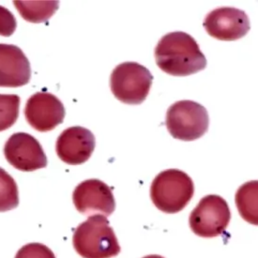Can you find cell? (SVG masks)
<instances>
[{"mask_svg":"<svg viewBox=\"0 0 258 258\" xmlns=\"http://www.w3.org/2000/svg\"><path fill=\"white\" fill-rule=\"evenodd\" d=\"M158 67L173 76H188L203 71L207 58L195 38L181 31L164 35L155 48Z\"/></svg>","mask_w":258,"mask_h":258,"instance_id":"cell-1","label":"cell"},{"mask_svg":"<svg viewBox=\"0 0 258 258\" xmlns=\"http://www.w3.org/2000/svg\"><path fill=\"white\" fill-rule=\"evenodd\" d=\"M73 243L76 252L83 258H112L120 252L116 234L103 215L89 216L79 224Z\"/></svg>","mask_w":258,"mask_h":258,"instance_id":"cell-2","label":"cell"},{"mask_svg":"<svg viewBox=\"0 0 258 258\" xmlns=\"http://www.w3.org/2000/svg\"><path fill=\"white\" fill-rule=\"evenodd\" d=\"M195 194L194 181L188 174L177 169L161 172L150 186V198L158 210L177 213L190 203Z\"/></svg>","mask_w":258,"mask_h":258,"instance_id":"cell-3","label":"cell"},{"mask_svg":"<svg viewBox=\"0 0 258 258\" xmlns=\"http://www.w3.org/2000/svg\"><path fill=\"white\" fill-rule=\"evenodd\" d=\"M165 124L174 138L182 141H195L208 132L210 116L203 105L185 100L170 106L166 113Z\"/></svg>","mask_w":258,"mask_h":258,"instance_id":"cell-4","label":"cell"},{"mask_svg":"<svg viewBox=\"0 0 258 258\" xmlns=\"http://www.w3.org/2000/svg\"><path fill=\"white\" fill-rule=\"evenodd\" d=\"M153 76L136 62H124L111 74L110 87L118 101L127 104H140L150 93Z\"/></svg>","mask_w":258,"mask_h":258,"instance_id":"cell-5","label":"cell"},{"mask_svg":"<svg viewBox=\"0 0 258 258\" xmlns=\"http://www.w3.org/2000/svg\"><path fill=\"white\" fill-rule=\"evenodd\" d=\"M231 212L223 197L211 195L203 197L189 217L190 229L202 238H215L227 228Z\"/></svg>","mask_w":258,"mask_h":258,"instance_id":"cell-6","label":"cell"},{"mask_svg":"<svg viewBox=\"0 0 258 258\" xmlns=\"http://www.w3.org/2000/svg\"><path fill=\"white\" fill-rule=\"evenodd\" d=\"M8 163L23 172H32L47 166V157L40 142L27 133H17L4 147Z\"/></svg>","mask_w":258,"mask_h":258,"instance_id":"cell-7","label":"cell"},{"mask_svg":"<svg viewBox=\"0 0 258 258\" xmlns=\"http://www.w3.org/2000/svg\"><path fill=\"white\" fill-rule=\"evenodd\" d=\"M76 210L84 215L110 216L116 210V201L108 185L100 179H88L79 184L73 194Z\"/></svg>","mask_w":258,"mask_h":258,"instance_id":"cell-8","label":"cell"},{"mask_svg":"<svg viewBox=\"0 0 258 258\" xmlns=\"http://www.w3.org/2000/svg\"><path fill=\"white\" fill-rule=\"evenodd\" d=\"M205 29L219 41H237L250 31V19L245 12L236 8H218L205 18Z\"/></svg>","mask_w":258,"mask_h":258,"instance_id":"cell-9","label":"cell"},{"mask_svg":"<svg viewBox=\"0 0 258 258\" xmlns=\"http://www.w3.org/2000/svg\"><path fill=\"white\" fill-rule=\"evenodd\" d=\"M65 107L61 101L51 93L38 92L27 100L25 116L33 129L45 133L63 123Z\"/></svg>","mask_w":258,"mask_h":258,"instance_id":"cell-10","label":"cell"},{"mask_svg":"<svg viewBox=\"0 0 258 258\" xmlns=\"http://www.w3.org/2000/svg\"><path fill=\"white\" fill-rule=\"evenodd\" d=\"M95 146V136L89 130L75 126L63 131L58 136L55 150L62 162L79 165L89 161Z\"/></svg>","mask_w":258,"mask_h":258,"instance_id":"cell-11","label":"cell"},{"mask_svg":"<svg viewBox=\"0 0 258 258\" xmlns=\"http://www.w3.org/2000/svg\"><path fill=\"white\" fill-rule=\"evenodd\" d=\"M31 78L30 63L20 48L0 43V88H20Z\"/></svg>","mask_w":258,"mask_h":258,"instance_id":"cell-12","label":"cell"},{"mask_svg":"<svg viewBox=\"0 0 258 258\" xmlns=\"http://www.w3.org/2000/svg\"><path fill=\"white\" fill-rule=\"evenodd\" d=\"M21 16L30 23L49 20L57 11L59 1H14Z\"/></svg>","mask_w":258,"mask_h":258,"instance_id":"cell-13","label":"cell"},{"mask_svg":"<svg viewBox=\"0 0 258 258\" xmlns=\"http://www.w3.org/2000/svg\"><path fill=\"white\" fill-rule=\"evenodd\" d=\"M257 186L256 180L247 182L238 189L236 195V204L239 214L245 221L255 225L258 224Z\"/></svg>","mask_w":258,"mask_h":258,"instance_id":"cell-14","label":"cell"},{"mask_svg":"<svg viewBox=\"0 0 258 258\" xmlns=\"http://www.w3.org/2000/svg\"><path fill=\"white\" fill-rule=\"evenodd\" d=\"M19 205V191L14 177L0 167V212L12 211Z\"/></svg>","mask_w":258,"mask_h":258,"instance_id":"cell-15","label":"cell"},{"mask_svg":"<svg viewBox=\"0 0 258 258\" xmlns=\"http://www.w3.org/2000/svg\"><path fill=\"white\" fill-rule=\"evenodd\" d=\"M20 101L18 95L0 94V132L10 129L17 121Z\"/></svg>","mask_w":258,"mask_h":258,"instance_id":"cell-16","label":"cell"},{"mask_svg":"<svg viewBox=\"0 0 258 258\" xmlns=\"http://www.w3.org/2000/svg\"><path fill=\"white\" fill-rule=\"evenodd\" d=\"M15 258H55L54 252L41 243H29L21 248Z\"/></svg>","mask_w":258,"mask_h":258,"instance_id":"cell-17","label":"cell"},{"mask_svg":"<svg viewBox=\"0 0 258 258\" xmlns=\"http://www.w3.org/2000/svg\"><path fill=\"white\" fill-rule=\"evenodd\" d=\"M17 27L16 18L8 9L0 6V36L11 37Z\"/></svg>","mask_w":258,"mask_h":258,"instance_id":"cell-18","label":"cell"},{"mask_svg":"<svg viewBox=\"0 0 258 258\" xmlns=\"http://www.w3.org/2000/svg\"><path fill=\"white\" fill-rule=\"evenodd\" d=\"M143 258H164L163 256H161V255H158V254H151V255H147V256H145V257Z\"/></svg>","mask_w":258,"mask_h":258,"instance_id":"cell-19","label":"cell"}]
</instances>
